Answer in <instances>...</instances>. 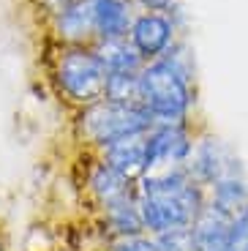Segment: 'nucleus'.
I'll return each instance as SVG.
<instances>
[{
	"label": "nucleus",
	"instance_id": "obj_2",
	"mask_svg": "<svg viewBox=\"0 0 248 251\" xmlns=\"http://www.w3.org/2000/svg\"><path fill=\"white\" fill-rule=\"evenodd\" d=\"M137 200L145 229L150 235H167L188 229L207 205V188L199 186L188 172L167 177H142L137 183Z\"/></svg>",
	"mask_w": 248,
	"mask_h": 251
},
{
	"label": "nucleus",
	"instance_id": "obj_12",
	"mask_svg": "<svg viewBox=\"0 0 248 251\" xmlns=\"http://www.w3.org/2000/svg\"><path fill=\"white\" fill-rule=\"evenodd\" d=\"M96 22V38H123L128 36L131 25L139 14V6L134 0H90Z\"/></svg>",
	"mask_w": 248,
	"mask_h": 251
},
{
	"label": "nucleus",
	"instance_id": "obj_14",
	"mask_svg": "<svg viewBox=\"0 0 248 251\" xmlns=\"http://www.w3.org/2000/svg\"><path fill=\"white\" fill-rule=\"evenodd\" d=\"M93 50L99 55L101 66L106 69V74H139L145 69V57L128 41V36L96 41Z\"/></svg>",
	"mask_w": 248,
	"mask_h": 251
},
{
	"label": "nucleus",
	"instance_id": "obj_13",
	"mask_svg": "<svg viewBox=\"0 0 248 251\" xmlns=\"http://www.w3.org/2000/svg\"><path fill=\"white\" fill-rule=\"evenodd\" d=\"M96 221H99V229L104 232V238H118V235H139L148 232L145 229L142 213H139V200L137 191L123 200L112 202V205L96 210Z\"/></svg>",
	"mask_w": 248,
	"mask_h": 251
},
{
	"label": "nucleus",
	"instance_id": "obj_5",
	"mask_svg": "<svg viewBox=\"0 0 248 251\" xmlns=\"http://www.w3.org/2000/svg\"><path fill=\"white\" fill-rule=\"evenodd\" d=\"M199 128L191 123L150 126L148 131V170L145 177H167L188 172V158L194 153Z\"/></svg>",
	"mask_w": 248,
	"mask_h": 251
},
{
	"label": "nucleus",
	"instance_id": "obj_20",
	"mask_svg": "<svg viewBox=\"0 0 248 251\" xmlns=\"http://www.w3.org/2000/svg\"><path fill=\"white\" fill-rule=\"evenodd\" d=\"M71 3H74V0H36V6L44 11L47 22H50V19H55L57 14H63L66 8L71 6Z\"/></svg>",
	"mask_w": 248,
	"mask_h": 251
},
{
	"label": "nucleus",
	"instance_id": "obj_8",
	"mask_svg": "<svg viewBox=\"0 0 248 251\" xmlns=\"http://www.w3.org/2000/svg\"><path fill=\"white\" fill-rule=\"evenodd\" d=\"M186 170L199 186H205V188H210L213 183L223 180V177L243 175L237 158L223 148L221 139H216L213 134H205V131H199L197 145H194V153H191V158H188Z\"/></svg>",
	"mask_w": 248,
	"mask_h": 251
},
{
	"label": "nucleus",
	"instance_id": "obj_17",
	"mask_svg": "<svg viewBox=\"0 0 248 251\" xmlns=\"http://www.w3.org/2000/svg\"><path fill=\"white\" fill-rule=\"evenodd\" d=\"M104 251H161V243L150 232L118 235V238H104Z\"/></svg>",
	"mask_w": 248,
	"mask_h": 251
},
{
	"label": "nucleus",
	"instance_id": "obj_11",
	"mask_svg": "<svg viewBox=\"0 0 248 251\" xmlns=\"http://www.w3.org/2000/svg\"><path fill=\"white\" fill-rule=\"evenodd\" d=\"M232 224H235V216L223 213V210H218L216 205L207 202L202 207V213L197 216V221L191 224L197 251H229Z\"/></svg>",
	"mask_w": 248,
	"mask_h": 251
},
{
	"label": "nucleus",
	"instance_id": "obj_3",
	"mask_svg": "<svg viewBox=\"0 0 248 251\" xmlns=\"http://www.w3.org/2000/svg\"><path fill=\"white\" fill-rule=\"evenodd\" d=\"M106 69L93 47H57L52 60V85L74 112L106 96Z\"/></svg>",
	"mask_w": 248,
	"mask_h": 251
},
{
	"label": "nucleus",
	"instance_id": "obj_19",
	"mask_svg": "<svg viewBox=\"0 0 248 251\" xmlns=\"http://www.w3.org/2000/svg\"><path fill=\"white\" fill-rule=\"evenodd\" d=\"M229 251H248V207L243 210L240 216H235V224H232Z\"/></svg>",
	"mask_w": 248,
	"mask_h": 251
},
{
	"label": "nucleus",
	"instance_id": "obj_15",
	"mask_svg": "<svg viewBox=\"0 0 248 251\" xmlns=\"http://www.w3.org/2000/svg\"><path fill=\"white\" fill-rule=\"evenodd\" d=\"M207 202L229 216H240L248 207V183L243 175H232L207 188Z\"/></svg>",
	"mask_w": 248,
	"mask_h": 251
},
{
	"label": "nucleus",
	"instance_id": "obj_4",
	"mask_svg": "<svg viewBox=\"0 0 248 251\" xmlns=\"http://www.w3.org/2000/svg\"><path fill=\"white\" fill-rule=\"evenodd\" d=\"M150 126H153V120L142 107L101 99L90 107L74 112L71 131H74V139L79 142V151L99 153L101 148H106L115 139L137 131H148Z\"/></svg>",
	"mask_w": 248,
	"mask_h": 251
},
{
	"label": "nucleus",
	"instance_id": "obj_9",
	"mask_svg": "<svg viewBox=\"0 0 248 251\" xmlns=\"http://www.w3.org/2000/svg\"><path fill=\"white\" fill-rule=\"evenodd\" d=\"M47 25H50V33L57 41V47H93L99 41L90 0H74L66 11L50 19Z\"/></svg>",
	"mask_w": 248,
	"mask_h": 251
},
{
	"label": "nucleus",
	"instance_id": "obj_10",
	"mask_svg": "<svg viewBox=\"0 0 248 251\" xmlns=\"http://www.w3.org/2000/svg\"><path fill=\"white\" fill-rule=\"evenodd\" d=\"M148 131H137V134L115 139V142H109L106 148H101L99 156L104 158L109 167H115L120 175H125L128 180L139 183L145 177V170H148Z\"/></svg>",
	"mask_w": 248,
	"mask_h": 251
},
{
	"label": "nucleus",
	"instance_id": "obj_21",
	"mask_svg": "<svg viewBox=\"0 0 248 251\" xmlns=\"http://www.w3.org/2000/svg\"><path fill=\"white\" fill-rule=\"evenodd\" d=\"M142 11H172L174 0H134Z\"/></svg>",
	"mask_w": 248,
	"mask_h": 251
},
{
	"label": "nucleus",
	"instance_id": "obj_7",
	"mask_svg": "<svg viewBox=\"0 0 248 251\" xmlns=\"http://www.w3.org/2000/svg\"><path fill=\"white\" fill-rule=\"evenodd\" d=\"M128 41L137 47V52L145 57V63L164 57L177 44V22L172 11H142L128 30Z\"/></svg>",
	"mask_w": 248,
	"mask_h": 251
},
{
	"label": "nucleus",
	"instance_id": "obj_18",
	"mask_svg": "<svg viewBox=\"0 0 248 251\" xmlns=\"http://www.w3.org/2000/svg\"><path fill=\"white\" fill-rule=\"evenodd\" d=\"M158 243H161V251H197L191 226L188 229H172L167 235H158Z\"/></svg>",
	"mask_w": 248,
	"mask_h": 251
},
{
	"label": "nucleus",
	"instance_id": "obj_6",
	"mask_svg": "<svg viewBox=\"0 0 248 251\" xmlns=\"http://www.w3.org/2000/svg\"><path fill=\"white\" fill-rule=\"evenodd\" d=\"M82 156H85L82 188H85V197L90 200L93 210H101V207H106L112 202H118V200H123V197L137 191V183L128 180L125 175H120L115 167H109L99 153L82 151Z\"/></svg>",
	"mask_w": 248,
	"mask_h": 251
},
{
	"label": "nucleus",
	"instance_id": "obj_1",
	"mask_svg": "<svg viewBox=\"0 0 248 251\" xmlns=\"http://www.w3.org/2000/svg\"><path fill=\"white\" fill-rule=\"evenodd\" d=\"M142 85V109L150 115L153 126L191 123L197 107V79L194 63L186 50L174 44L158 60L145 63L139 71Z\"/></svg>",
	"mask_w": 248,
	"mask_h": 251
},
{
	"label": "nucleus",
	"instance_id": "obj_16",
	"mask_svg": "<svg viewBox=\"0 0 248 251\" xmlns=\"http://www.w3.org/2000/svg\"><path fill=\"white\" fill-rule=\"evenodd\" d=\"M104 99L118 101V104H137V107H142L139 74H109L106 76V96Z\"/></svg>",
	"mask_w": 248,
	"mask_h": 251
}]
</instances>
